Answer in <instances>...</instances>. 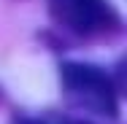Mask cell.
Instances as JSON below:
<instances>
[{"label":"cell","mask_w":127,"mask_h":124,"mask_svg":"<svg viewBox=\"0 0 127 124\" xmlns=\"http://www.w3.org/2000/svg\"><path fill=\"white\" fill-rule=\"evenodd\" d=\"M60 81L73 105L87 108L103 119L119 116V86L103 68L89 62H62Z\"/></svg>","instance_id":"cell-1"},{"label":"cell","mask_w":127,"mask_h":124,"mask_svg":"<svg viewBox=\"0 0 127 124\" xmlns=\"http://www.w3.org/2000/svg\"><path fill=\"white\" fill-rule=\"evenodd\" d=\"M49 14L78 38H108L122 30V16L108 0H49Z\"/></svg>","instance_id":"cell-2"},{"label":"cell","mask_w":127,"mask_h":124,"mask_svg":"<svg viewBox=\"0 0 127 124\" xmlns=\"http://www.w3.org/2000/svg\"><path fill=\"white\" fill-rule=\"evenodd\" d=\"M14 124H41V122H35V119H16Z\"/></svg>","instance_id":"cell-3"},{"label":"cell","mask_w":127,"mask_h":124,"mask_svg":"<svg viewBox=\"0 0 127 124\" xmlns=\"http://www.w3.org/2000/svg\"><path fill=\"white\" fill-rule=\"evenodd\" d=\"M68 124H84V122H68Z\"/></svg>","instance_id":"cell-4"}]
</instances>
